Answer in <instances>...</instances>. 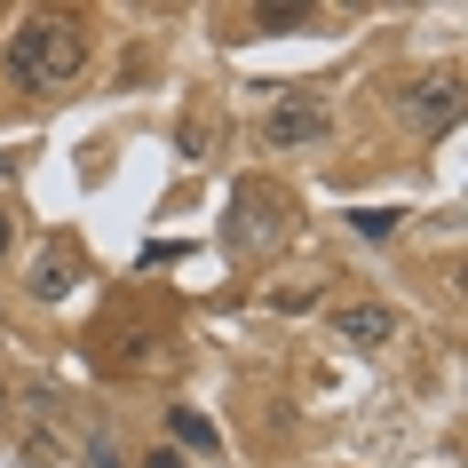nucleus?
<instances>
[{"mask_svg": "<svg viewBox=\"0 0 468 468\" xmlns=\"http://www.w3.org/2000/svg\"><path fill=\"white\" fill-rule=\"evenodd\" d=\"M88 56H96L88 16H72V8H32L25 25L8 32L0 72H8L16 96H56V88H72V80L88 72Z\"/></svg>", "mask_w": 468, "mask_h": 468, "instance_id": "1", "label": "nucleus"}, {"mask_svg": "<svg viewBox=\"0 0 468 468\" xmlns=\"http://www.w3.org/2000/svg\"><path fill=\"white\" fill-rule=\"evenodd\" d=\"M286 198L271 191V183H239V198H230V247L239 254H271L278 239H286Z\"/></svg>", "mask_w": 468, "mask_h": 468, "instance_id": "2", "label": "nucleus"}, {"mask_svg": "<svg viewBox=\"0 0 468 468\" xmlns=\"http://www.w3.org/2000/svg\"><path fill=\"white\" fill-rule=\"evenodd\" d=\"M397 112H405V127H420V135H444V127L461 120V80H452V72H429V80H413Z\"/></svg>", "mask_w": 468, "mask_h": 468, "instance_id": "3", "label": "nucleus"}, {"mask_svg": "<svg viewBox=\"0 0 468 468\" xmlns=\"http://www.w3.org/2000/svg\"><path fill=\"white\" fill-rule=\"evenodd\" d=\"M318 135H325V103H318V96H278L271 120H262V144H271V151L318 144Z\"/></svg>", "mask_w": 468, "mask_h": 468, "instance_id": "4", "label": "nucleus"}, {"mask_svg": "<svg viewBox=\"0 0 468 468\" xmlns=\"http://www.w3.org/2000/svg\"><path fill=\"white\" fill-rule=\"evenodd\" d=\"M334 334H342L349 349H389L397 342V310L389 302H349L342 318H334Z\"/></svg>", "mask_w": 468, "mask_h": 468, "instance_id": "5", "label": "nucleus"}, {"mask_svg": "<svg viewBox=\"0 0 468 468\" xmlns=\"http://www.w3.org/2000/svg\"><path fill=\"white\" fill-rule=\"evenodd\" d=\"M25 286H32L40 302H64V294H72V254H40Z\"/></svg>", "mask_w": 468, "mask_h": 468, "instance_id": "6", "label": "nucleus"}, {"mask_svg": "<svg viewBox=\"0 0 468 468\" xmlns=\"http://www.w3.org/2000/svg\"><path fill=\"white\" fill-rule=\"evenodd\" d=\"M175 437H183V444H191V452H222V437H215V420H207V413H191V405H175Z\"/></svg>", "mask_w": 468, "mask_h": 468, "instance_id": "7", "label": "nucleus"}, {"mask_svg": "<svg viewBox=\"0 0 468 468\" xmlns=\"http://www.w3.org/2000/svg\"><path fill=\"white\" fill-rule=\"evenodd\" d=\"M397 207H357V215H349V230H357V239H373V247H381V239H397Z\"/></svg>", "mask_w": 468, "mask_h": 468, "instance_id": "8", "label": "nucleus"}, {"mask_svg": "<svg viewBox=\"0 0 468 468\" xmlns=\"http://www.w3.org/2000/svg\"><path fill=\"white\" fill-rule=\"evenodd\" d=\"M302 16H310V8H254V25H262V32H286V25H302Z\"/></svg>", "mask_w": 468, "mask_h": 468, "instance_id": "9", "label": "nucleus"}, {"mask_svg": "<svg viewBox=\"0 0 468 468\" xmlns=\"http://www.w3.org/2000/svg\"><path fill=\"white\" fill-rule=\"evenodd\" d=\"M80 468H120V452H112V437H88V461Z\"/></svg>", "mask_w": 468, "mask_h": 468, "instance_id": "10", "label": "nucleus"}, {"mask_svg": "<svg viewBox=\"0 0 468 468\" xmlns=\"http://www.w3.org/2000/svg\"><path fill=\"white\" fill-rule=\"evenodd\" d=\"M8 247H16V215L0 207V262H8Z\"/></svg>", "mask_w": 468, "mask_h": 468, "instance_id": "11", "label": "nucleus"}, {"mask_svg": "<svg viewBox=\"0 0 468 468\" xmlns=\"http://www.w3.org/2000/svg\"><path fill=\"white\" fill-rule=\"evenodd\" d=\"M144 468H183V452H175V444H167V452H151Z\"/></svg>", "mask_w": 468, "mask_h": 468, "instance_id": "12", "label": "nucleus"}, {"mask_svg": "<svg viewBox=\"0 0 468 468\" xmlns=\"http://www.w3.org/2000/svg\"><path fill=\"white\" fill-rule=\"evenodd\" d=\"M452 286H461V302H468V262H461V278H452Z\"/></svg>", "mask_w": 468, "mask_h": 468, "instance_id": "13", "label": "nucleus"}, {"mask_svg": "<svg viewBox=\"0 0 468 468\" xmlns=\"http://www.w3.org/2000/svg\"><path fill=\"white\" fill-rule=\"evenodd\" d=\"M0 413H8V373H0Z\"/></svg>", "mask_w": 468, "mask_h": 468, "instance_id": "14", "label": "nucleus"}]
</instances>
